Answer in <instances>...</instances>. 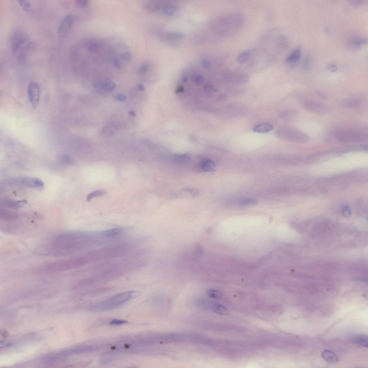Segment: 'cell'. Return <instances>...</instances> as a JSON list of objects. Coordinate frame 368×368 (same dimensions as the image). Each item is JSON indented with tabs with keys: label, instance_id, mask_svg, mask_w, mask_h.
Returning <instances> with one entry per match:
<instances>
[{
	"label": "cell",
	"instance_id": "obj_44",
	"mask_svg": "<svg viewBox=\"0 0 368 368\" xmlns=\"http://www.w3.org/2000/svg\"><path fill=\"white\" fill-rule=\"evenodd\" d=\"M184 91V88L183 86H180L178 87L176 90V94L182 93Z\"/></svg>",
	"mask_w": 368,
	"mask_h": 368
},
{
	"label": "cell",
	"instance_id": "obj_24",
	"mask_svg": "<svg viewBox=\"0 0 368 368\" xmlns=\"http://www.w3.org/2000/svg\"><path fill=\"white\" fill-rule=\"evenodd\" d=\"M19 4L24 10L27 12L32 11V5L30 2L27 0L18 1Z\"/></svg>",
	"mask_w": 368,
	"mask_h": 368
},
{
	"label": "cell",
	"instance_id": "obj_18",
	"mask_svg": "<svg viewBox=\"0 0 368 368\" xmlns=\"http://www.w3.org/2000/svg\"><path fill=\"white\" fill-rule=\"evenodd\" d=\"M201 168L205 172H211L215 168V164L211 160H205L201 163Z\"/></svg>",
	"mask_w": 368,
	"mask_h": 368
},
{
	"label": "cell",
	"instance_id": "obj_1",
	"mask_svg": "<svg viewBox=\"0 0 368 368\" xmlns=\"http://www.w3.org/2000/svg\"><path fill=\"white\" fill-rule=\"evenodd\" d=\"M89 233L84 232L69 231L60 234L53 238L49 253L56 256H67L78 251L84 246Z\"/></svg>",
	"mask_w": 368,
	"mask_h": 368
},
{
	"label": "cell",
	"instance_id": "obj_26",
	"mask_svg": "<svg viewBox=\"0 0 368 368\" xmlns=\"http://www.w3.org/2000/svg\"><path fill=\"white\" fill-rule=\"evenodd\" d=\"M367 43V38H354L352 41V44L356 47L366 44Z\"/></svg>",
	"mask_w": 368,
	"mask_h": 368
},
{
	"label": "cell",
	"instance_id": "obj_22",
	"mask_svg": "<svg viewBox=\"0 0 368 368\" xmlns=\"http://www.w3.org/2000/svg\"><path fill=\"white\" fill-rule=\"evenodd\" d=\"M58 161L63 164L69 165L72 163V159L68 155L62 154L59 157Z\"/></svg>",
	"mask_w": 368,
	"mask_h": 368
},
{
	"label": "cell",
	"instance_id": "obj_17",
	"mask_svg": "<svg viewBox=\"0 0 368 368\" xmlns=\"http://www.w3.org/2000/svg\"><path fill=\"white\" fill-rule=\"evenodd\" d=\"M211 310L217 314L222 315H227L228 314V311L225 307L214 302L213 303Z\"/></svg>",
	"mask_w": 368,
	"mask_h": 368
},
{
	"label": "cell",
	"instance_id": "obj_2",
	"mask_svg": "<svg viewBox=\"0 0 368 368\" xmlns=\"http://www.w3.org/2000/svg\"><path fill=\"white\" fill-rule=\"evenodd\" d=\"M12 52L20 59H23L33 47V43L25 32L20 30L13 33L11 38Z\"/></svg>",
	"mask_w": 368,
	"mask_h": 368
},
{
	"label": "cell",
	"instance_id": "obj_21",
	"mask_svg": "<svg viewBox=\"0 0 368 368\" xmlns=\"http://www.w3.org/2000/svg\"><path fill=\"white\" fill-rule=\"evenodd\" d=\"M176 10V7L172 4H167L163 7V12L167 15H171L173 14Z\"/></svg>",
	"mask_w": 368,
	"mask_h": 368
},
{
	"label": "cell",
	"instance_id": "obj_47",
	"mask_svg": "<svg viewBox=\"0 0 368 368\" xmlns=\"http://www.w3.org/2000/svg\"><path fill=\"white\" fill-rule=\"evenodd\" d=\"M188 80V78L187 76H186V75L184 76L183 77L182 79V81L183 82H186Z\"/></svg>",
	"mask_w": 368,
	"mask_h": 368
},
{
	"label": "cell",
	"instance_id": "obj_14",
	"mask_svg": "<svg viewBox=\"0 0 368 368\" xmlns=\"http://www.w3.org/2000/svg\"><path fill=\"white\" fill-rule=\"evenodd\" d=\"M274 127L273 125L268 123H260L256 125L253 128V131L259 133H266L272 131Z\"/></svg>",
	"mask_w": 368,
	"mask_h": 368
},
{
	"label": "cell",
	"instance_id": "obj_23",
	"mask_svg": "<svg viewBox=\"0 0 368 368\" xmlns=\"http://www.w3.org/2000/svg\"><path fill=\"white\" fill-rule=\"evenodd\" d=\"M106 194L105 191L103 190H97L93 191L88 195L87 200V201H90L93 198L96 197L101 196L104 195Z\"/></svg>",
	"mask_w": 368,
	"mask_h": 368
},
{
	"label": "cell",
	"instance_id": "obj_35",
	"mask_svg": "<svg viewBox=\"0 0 368 368\" xmlns=\"http://www.w3.org/2000/svg\"><path fill=\"white\" fill-rule=\"evenodd\" d=\"M214 88L212 85L210 84H207L204 88V90L205 93L207 94H210L212 93Z\"/></svg>",
	"mask_w": 368,
	"mask_h": 368
},
{
	"label": "cell",
	"instance_id": "obj_32",
	"mask_svg": "<svg viewBox=\"0 0 368 368\" xmlns=\"http://www.w3.org/2000/svg\"><path fill=\"white\" fill-rule=\"evenodd\" d=\"M75 2L77 5L82 7H87L89 4L88 1L86 0H77Z\"/></svg>",
	"mask_w": 368,
	"mask_h": 368
},
{
	"label": "cell",
	"instance_id": "obj_39",
	"mask_svg": "<svg viewBox=\"0 0 368 368\" xmlns=\"http://www.w3.org/2000/svg\"><path fill=\"white\" fill-rule=\"evenodd\" d=\"M116 98L119 102H123L126 100L127 97L125 95L122 94H119L117 96Z\"/></svg>",
	"mask_w": 368,
	"mask_h": 368
},
{
	"label": "cell",
	"instance_id": "obj_7",
	"mask_svg": "<svg viewBox=\"0 0 368 368\" xmlns=\"http://www.w3.org/2000/svg\"><path fill=\"white\" fill-rule=\"evenodd\" d=\"M277 134L278 136L281 139L296 143H305L308 140V137L306 134L297 130H281L278 132Z\"/></svg>",
	"mask_w": 368,
	"mask_h": 368
},
{
	"label": "cell",
	"instance_id": "obj_40",
	"mask_svg": "<svg viewBox=\"0 0 368 368\" xmlns=\"http://www.w3.org/2000/svg\"><path fill=\"white\" fill-rule=\"evenodd\" d=\"M242 203L246 205H252V204H255L256 203V202L255 200L252 199H245L242 200Z\"/></svg>",
	"mask_w": 368,
	"mask_h": 368
},
{
	"label": "cell",
	"instance_id": "obj_10",
	"mask_svg": "<svg viewBox=\"0 0 368 368\" xmlns=\"http://www.w3.org/2000/svg\"><path fill=\"white\" fill-rule=\"evenodd\" d=\"M27 202L25 200H15L4 198L0 201V205L8 208L18 209L25 205Z\"/></svg>",
	"mask_w": 368,
	"mask_h": 368
},
{
	"label": "cell",
	"instance_id": "obj_34",
	"mask_svg": "<svg viewBox=\"0 0 368 368\" xmlns=\"http://www.w3.org/2000/svg\"><path fill=\"white\" fill-rule=\"evenodd\" d=\"M195 81L196 84L198 85H201L203 83L204 78L201 75H199L196 76L195 79Z\"/></svg>",
	"mask_w": 368,
	"mask_h": 368
},
{
	"label": "cell",
	"instance_id": "obj_19",
	"mask_svg": "<svg viewBox=\"0 0 368 368\" xmlns=\"http://www.w3.org/2000/svg\"><path fill=\"white\" fill-rule=\"evenodd\" d=\"M214 302L209 300L201 299L198 302V305L200 307L207 310H211Z\"/></svg>",
	"mask_w": 368,
	"mask_h": 368
},
{
	"label": "cell",
	"instance_id": "obj_42",
	"mask_svg": "<svg viewBox=\"0 0 368 368\" xmlns=\"http://www.w3.org/2000/svg\"><path fill=\"white\" fill-rule=\"evenodd\" d=\"M114 65L115 67L118 69H120L121 68L120 63L117 58H115L113 61Z\"/></svg>",
	"mask_w": 368,
	"mask_h": 368
},
{
	"label": "cell",
	"instance_id": "obj_27",
	"mask_svg": "<svg viewBox=\"0 0 368 368\" xmlns=\"http://www.w3.org/2000/svg\"><path fill=\"white\" fill-rule=\"evenodd\" d=\"M115 87L116 84L113 82H108L103 84V91H112L115 89Z\"/></svg>",
	"mask_w": 368,
	"mask_h": 368
},
{
	"label": "cell",
	"instance_id": "obj_12",
	"mask_svg": "<svg viewBox=\"0 0 368 368\" xmlns=\"http://www.w3.org/2000/svg\"><path fill=\"white\" fill-rule=\"evenodd\" d=\"M0 218L8 222H13L18 218V213L4 208L0 209Z\"/></svg>",
	"mask_w": 368,
	"mask_h": 368
},
{
	"label": "cell",
	"instance_id": "obj_31",
	"mask_svg": "<svg viewBox=\"0 0 368 368\" xmlns=\"http://www.w3.org/2000/svg\"><path fill=\"white\" fill-rule=\"evenodd\" d=\"M201 63L202 67L205 69H209L211 67V63L210 60L207 59H203L202 60Z\"/></svg>",
	"mask_w": 368,
	"mask_h": 368
},
{
	"label": "cell",
	"instance_id": "obj_11",
	"mask_svg": "<svg viewBox=\"0 0 368 368\" xmlns=\"http://www.w3.org/2000/svg\"><path fill=\"white\" fill-rule=\"evenodd\" d=\"M305 108L314 113H322L325 111V108L320 103L312 100H307L304 103Z\"/></svg>",
	"mask_w": 368,
	"mask_h": 368
},
{
	"label": "cell",
	"instance_id": "obj_6",
	"mask_svg": "<svg viewBox=\"0 0 368 368\" xmlns=\"http://www.w3.org/2000/svg\"><path fill=\"white\" fill-rule=\"evenodd\" d=\"M7 182L9 185L20 186L31 188L42 189L44 186V183L41 180L34 178H15L8 179Z\"/></svg>",
	"mask_w": 368,
	"mask_h": 368
},
{
	"label": "cell",
	"instance_id": "obj_29",
	"mask_svg": "<svg viewBox=\"0 0 368 368\" xmlns=\"http://www.w3.org/2000/svg\"><path fill=\"white\" fill-rule=\"evenodd\" d=\"M120 57L121 60L123 61L127 62L131 60L132 55L130 53L125 52L121 55Z\"/></svg>",
	"mask_w": 368,
	"mask_h": 368
},
{
	"label": "cell",
	"instance_id": "obj_43",
	"mask_svg": "<svg viewBox=\"0 0 368 368\" xmlns=\"http://www.w3.org/2000/svg\"><path fill=\"white\" fill-rule=\"evenodd\" d=\"M304 68L305 69H308L310 67V60H309V57L308 56H307L305 60L304 64Z\"/></svg>",
	"mask_w": 368,
	"mask_h": 368
},
{
	"label": "cell",
	"instance_id": "obj_13",
	"mask_svg": "<svg viewBox=\"0 0 368 368\" xmlns=\"http://www.w3.org/2000/svg\"><path fill=\"white\" fill-rule=\"evenodd\" d=\"M321 356L329 364L336 365L339 361V358L337 355L332 351L327 349L322 352Z\"/></svg>",
	"mask_w": 368,
	"mask_h": 368
},
{
	"label": "cell",
	"instance_id": "obj_28",
	"mask_svg": "<svg viewBox=\"0 0 368 368\" xmlns=\"http://www.w3.org/2000/svg\"><path fill=\"white\" fill-rule=\"evenodd\" d=\"M184 37V34L181 32H172L168 35L169 39L176 40L181 39Z\"/></svg>",
	"mask_w": 368,
	"mask_h": 368
},
{
	"label": "cell",
	"instance_id": "obj_20",
	"mask_svg": "<svg viewBox=\"0 0 368 368\" xmlns=\"http://www.w3.org/2000/svg\"><path fill=\"white\" fill-rule=\"evenodd\" d=\"M251 52L249 51H244L241 53L237 58V61L238 63L242 64L245 62L251 55Z\"/></svg>",
	"mask_w": 368,
	"mask_h": 368
},
{
	"label": "cell",
	"instance_id": "obj_8",
	"mask_svg": "<svg viewBox=\"0 0 368 368\" xmlns=\"http://www.w3.org/2000/svg\"><path fill=\"white\" fill-rule=\"evenodd\" d=\"M29 101L33 108L37 107L39 103L40 91L39 84L35 82H32L29 84L27 89Z\"/></svg>",
	"mask_w": 368,
	"mask_h": 368
},
{
	"label": "cell",
	"instance_id": "obj_3",
	"mask_svg": "<svg viewBox=\"0 0 368 368\" xmlns=\"http://www.w3.org/2000/svg\"><path fill=\"white\" fill-rule=\"evenodd\" d=\"M85 261L83 257H77L53 261L46 265L44 270L49 273H60L78 267L83 265Z\"/></svg>",
	"mask_w": 368,
	"mask_h": 368
},
{
	"label": "cell",
	"instance_id": "obj_9",
	"mask_svg": "<svg viewBox=\"0 0 368 368\" xmlns=\"http://www.w3.org/2000/svg\"><path fill=\"white\" fill-rule=\"evenodd\" d=\"M75 20V17L69 14L63 18L60 23L57 31V34L60 37L66 36L72 27Z\"/></svg>",
	"mask_w": 368,
	"mask_h": 368
},
{
	"label": "cell",
	"instance_id": "obj_37",
	"mask_svg": "<svg viewBox=\"0 0 368 368\" xmlns=\"http://www.w3.org/2000/svg\"><path fill=\"white\" fill-rule=\"evenodd\" d=\"M100 47L98 45L96 44H93L90 46L89 48V51L91 52H96L99 51Z\"/></svg>",
	"mask_w": 368,
	"mask_h": 368
},
{
	"label": "cell",
	"instance_id": "obj_46",
	"mask_svg": "<svg viewBox=\"0 0 368 368\" xmlns=\"http://www.w3.org/2000/svg\"><path fill=\"white\" fill-rule=\"evenodd\" d=\"M128 114L129 115L132 116H136V112L135 111H133V110L129 112Z\"/></svg>",
	"mask_w": 368,
	"mask_h": 368
},
{
	"label": "cell",
	"instance_id": "obj_36",
	"mask_svg": "<svg viewBox=\"0 0 368 368\" xmlns=\"http://www.w3.org/2000/svg\"><path fill=\"white\" fill-rule=\"evenodd\" d=\"M327 68L329 70L332 72H335L337 69V66L334 63H329L327 64Z\"/></svg>",
	"mask_w": 368,
	"mask_h": 368
},
{
	"label": "cell",
	"instance_id": "obj_33",
	"mask_svg": "<svg viewBox=\"0 0 368 368\" xmlns=\"http://www.w3.org/2000/svg\"><path fill=\"white\" fill-rule=\"evenodd\" d=\"M149 66L148 64L144 63L142 64L140 69V72L141 74H145L148 71Z\"/></svg>",
	"mask_w": 368,
	"mask_h": 368
},
{
	"label": "cell",
	"instance_id": "obj_15",
	"mask_svg": "<svg viewBox=\"0 0 368 368\" xmlns=\"http://www.w3.org/2000/svg\"><path fill=\"white\" fill-rule=\"evenodd\" d=\"M301 55V48L299 47L296 48L293 51L291 54L287 57L286 62L288 63H294L297 62L300 59Z\"/></svg>",
	"mask_w": 368,
	"mask_h": 368
},
{
	"label": "cell",
	"instance_id": "obj_16",
	"mask_svg": "<svg viewBox=\"0 0 368 368\" xmlns=\"http://www.w3.org/2000/svg\"><path fill=\"white\" fill-rule=\"evenodd\" d=\"M353 342L362 347L368 348V336L365 334H358L352 336Z\"/></svg>",
	"mask_w": 368,
	"mask_h": 368
},
{
	"label": "cell",
	"instance_id": "obj_38",
	"mask_svg": "<svg viewBox=\"0 0 368 368\" xmlns=\"http://www.w3.org/2000/svg\"><path fill=\"white\" fill-rule=\"evenodd\" d=\"M343 212L345 216H350L351 214V211L350 208L348 206L345 205L343 208Z\"/></svg>",
	"mask_w": 368,
	"mask_h": 368
},
{
	"label": "cell",
	"instance_id": "obj_45",
	"mask_svg": "<svg viewBox=\"0 0 368 368\" xmlns=\"http://www.w3.org/2000/svg\"><path fill=\"white\" fill-rule=\"evenodd\" d=\"M137 87L138 89L141 91H143L145 90V86L143 84H138Z\"/></svg>",
	"mask_w": 368,
	"mask_h": 368
},
{
	"label": "cell",
	"instance_id": "obj_4",
	"mask_svg": "<svg viewBox=\"0 0 368 368\" xmlns=\"http://www.w3.org/2000/svg\"><path fill=\"white\" fill-rule=\"evenodd\" d=\"M139 295L137 291H130L122 293L113 296L97 304L94 308V310L103 311L111 310L133 299Z\"/></svg>",
	"mask_w": 368,
	"mask_h": 368
},
{
	"label": "cell",
	"instance_id": "obj_5",
	"mask_svg": "<svg viewBox=\"0 0 368 368\" xmlns=\"http://www.w3.org/2000/svg\"><path fill=\"white\" fill-rule=\"evenodd\" d=\"M367 131L363 129L341 130L336 132V136L340 141L347 142L363 140L368 138Z\"/></svg>",
	"mask_w": 368,
	"mask_h": 368
},
{
	"label": "cell",
	"instance_id": "obj_25",
	"mask_svg": "<svg viewBox=\"0 0 368 368\" xmlns=\"http://www.w3.org/2000/svg\"><path fill=\"white\" fill-rule=\"evenodd\" d=\"M207 294L209 297L215 299H220L222 296V294L220 291L213 290H207Z\"/></svg>",
	"mask_w": 368,
	"mask_h": 368
},
{
	"label": "cell",
	"instance_id": "obj_41",
	"mask_svg": "<svg viewBox=\"0 0 368 368\" xmlns=\"http://www.w3.org/2000/svg\"><path fill=\"white\" fill-rule=\"evenodd\" d=\"M362 3H363V1H357V0H356V1H351V4H352L353 6L356 7L360 6V5L362 4Z\"/></svg>",
	"mask_w": 368,
	"mask_h": 368
},
{
	"label": "cell",
	"instance_id": "obj_30",
	"mask_svg": "<svg viewBox=\"0 0 368 368\" xmlns=\"http://www.w3.org/2000/svg\"><path fill=\"white\" fill-rule=\"evenodd\" d=\"M127 322L124 320L114 319L110 322L109 324L111 325H119L124 324Z\"/></svg>",
	"mask_w": 368,
	"mask_h": 368
}]
</instances>
